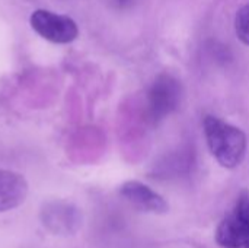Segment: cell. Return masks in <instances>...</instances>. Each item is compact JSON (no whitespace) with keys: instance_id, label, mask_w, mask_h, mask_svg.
Listing matches in <instances>:
<instances>
[{"instance_id":"4","label":"cell","mask_w":249,"mask_h":248,"mask_svg":"<svg viewBox=\"0 0 249 248\" xmlns=\"http://www.w3.org/2000/svg\"><path fill=\"white\" fill-rule=\"evenodd\" d=\"M41 222L47 231L55 235H69L80 225L79 210L64 202H51L41 209Z\"/></svg>"},{"instance_id":"5","label":"cell","mask_w":249,"mask_h":248,"mask_svg":"<svg viewBox=\"0 0 249 248\" xmlns=\"http://www.w3.org/2000/svg\"><path fill=\"white\" fill-rule=\"evenodd\" d=\"M120 194L136 209L142 212H150L162 215L168 212V203L165 199L153 191L150 187L140 181H127L120 187Z\"/></svg>"},{"instance_id":"8","label":"cell","mask_w":249,"mask_h":248,"mask_svg":"<svg viewBox=\"0 0 249 248\" xmlns=\"http://www.w3.org/2000/svg\"><path fill=\"white\" fill-rule=\"evenodd\" d=\"M235 31L238 38L244 44L249 45V3L244 4L238 10L235 18Z\"/></svg>"},{"instance_id":"7","label":"cell","mask_w":249,"mask_h":248,"mask_svg":"<svg viewBox=\"0 0 249 248\" xmlns=\"http://www.w3.org/2000/svg\"><path fill=\"white\" fill-rule=\"evenodd\" d=\"M216 243L223 248L247 247V229L235 212L225 216L216 228Z\"/></svg>"},{"instance_id":"3","label":"cell","mask_w":249,"mask_h":248,"mask_svg":"<svg viewBox=\"0 0 249 248\" xmlns=\"http://www.w3.org/2000/svg\"><path fill=\"white\" fill-rule=\"evenodd\" d=\"M181 85L171 75L156 77L149 91V111L153 120H160L175 111L181 102Z\"/></svg>"},{"instance_id":"1","label":"cell","mask_w":249,"mask_h":248,"mask_svg":"<svg viewBox=\"0 0 249 248\" xmlns=\"http://www.w3.org/2000/svg\"><path fill=\"white\" fill-rule=\"evenodd\" d=\"M204 133L212 155L222 167L232 170L244 161L247 137L241 129L209 115L204 118Z\"/></svg>"},{"instance_id":"10","label":"cell","mask_w":249,"mask_h":248,"mask_svg":"<svg viewBox=\"0 0 249 248\" xmlns=\"http://www.w3.org/2000/svg\"><path fill=\"white\" fill-rule=\"evenodd\" d=\"M118 6H121V7H124V6H128L130 3H131V0H114Z\"/></svg>"},{"instance_id":"2","label":"cell","mask_w":249,"mask_h":248,"mask_svg":"<svg viewBox=\"0 0 249 248\" xmlns=\"http://www.w3.org/2000/svg\"><path fill=\"white\" fill-rule=\"evenodd\" d=\"M32 29L44 39L54 44H69L79 35L77 23L66 16L51 10L38 9L29 18Z\"/></svg>"},{"instance_id":"6","label":"cell","mask_w":249,"mask_h":248,"mask_svg":"<svg viewBox=\"0 0 249 248\" xmlns=\"http://www.w3.org/2000/svg\"><path fill=\"white\" fill-rule=\"evenodd\" d=\"M28 196V183L23 175L0 170V213L19 208Z\"/></svg>"},{"instance_id":"9","label":"cell","mask_w":249,"mask_h":248,"mask_svg":"<svg viewBox=\"0 0 249 248\" xmlns=\"http://www.w3.org/2000/svg\"><path fill=\"white\" fill-rule=\"evenodd\" d=\"M233 212L242 221L247 229V247L245 248H249V190H242L239 193Z\"/></svg>"}]
</instances>
